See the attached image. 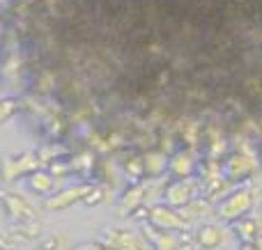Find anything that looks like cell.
Wrapping results in <instances>:
<instances>
[{
    "label": "cell",
    "instance_id": "cell-1",
    "mask_svg": "<svg viewBox=\"0 0 262 250\" xmlns=\"http://www.w3.org/2000/svg\"><path fill=\"white\" fill-rule=\"evenodd\" d=\"M170 168H172V172H175V174H186V172H189V161L184 159V154L175 156V159H172V163H170Z\"/></svg>",
    "mask_w": 262,
    "mask_h": 250
},
{
    "label": "cell",
    "instance_id": "cell-2",
    "mask_svg": "<svg viewBox=\"0 0 262 250\" xmlns=\"http://www.w3.org/2000/svg\"><path fill=\"white\" fill-rule=\"evenodd\" d=\"M32 182H35V186H39V191H49V188H51V179L44 177V174H37Z\"/></svg>",
    "mask_w": 262,
    "mask_h": 250
}]
</instances>
